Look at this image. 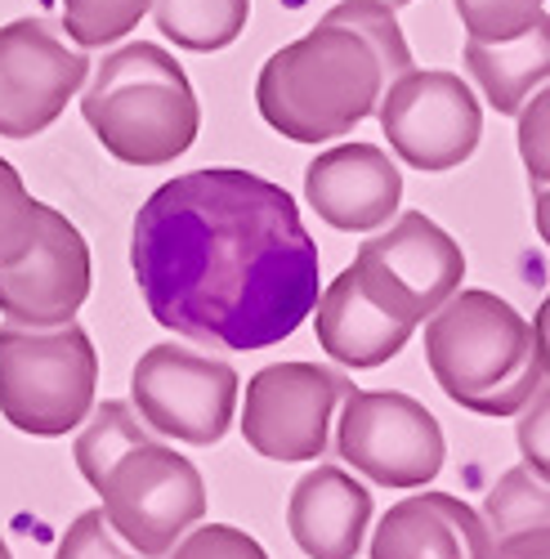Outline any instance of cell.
<instances>
[{
    "label": "cell",
    "mask_w": 550,
    "mask_h": 559,
    "mask_svg": "<svg viewBox=\"0 0 550 559\" xmlns=\"http://www.w3.org/2000/svg\"><path fill=\"white\" fill-rule=\"evenodd\" d=\"M130 264L157 328L211 349H268L318 305L296 198L238 166L166 179L134 215Z\"/></svg>",
    "instance_id": "1"
},
{
    "label": "cell",
    "mask_w": 550,
    "mask_h": 559,
    "mask_svg": "<svg viewBox=\"0 0 550 559\" xmlns=\"http://www.w3.org/2000/svg\"><path fill=\"white\" fill-rule=\"evenodd\" d=\"M411 45L385 0H340L255 76L260 117L291 144H332L381 108Z\"/></svg>",
    "instance_id": "2"
},
{
    "label": "cell",
    "mask_w": 550,
    "mask_h": 559,
    "mask_svg": "<svg viewBox=\"0 0 550 559\" xmlns=\"http://www.w3.org/2000/svg\"><path fill=\"white\" fill-rule=\"evenodd\" d=\"M81 117L125 166H170L198 144L202 108L193 81L153 40H125L95 63Z\"/></svg>",
    "instance_id": "3"
},
{
    "label": "cell",
    "mask_w": 550,
    "mask_h": 559,
    "mask_svg": "<svg viewBox=\"0 0 550 559\" xmlns=\"http://www.w3.org/2000/svg\"><path fill=\"white\" fill-rule=\"evenodd\" d=\"M426 362L466 412L515 416L541 381L533 328L492 292H452L426 318Z\"/></svg>",
    "instance_id": "4"
},
{
    "label": "cell",
    "mask_w": 550,
    "mask_h": 559,
    "mask_svg": "<svg viewBox=\"0 0 550 559\" xmlns=\"http://www.w3.org/2000/svg\"><path fill=\"white\" fill-rule=\"evenodd\" d=\"M99 385L95 341L76 318L55 328H0V412L5 421L36 439H59L76 430Z\"/></svg>",
    "instance_id": "5"
},
{
    "label": "cell",
    "mask_w": 550,
    "mask_h": 559,
    "mask_svg": "<svg viewBox=\"0 0 550 559\" xmlns=\"http://www.w3.org/2000/svg\"><path fill=\"white\" fill-rule=\"evenodd\" d=\"M95 492L104 497L108 524L148 559L170 555L175 542L206 515L202 471L157 439L130 443L99 475Z\"/></svg>",
    "instance_id": "6"
},
{
    "label": "cell",
    "mask_w": 550,
    "mask_h": 559,
    "mask_svg": "<svg viewBox=\"0 0 550 559\" xmlns=\"http://www.w3.org/2000/svg\"><path fill=\"white\" fill-rule=\"evenodd\" d=\"M362 296L398 322H426L466 277V255L447 228L421 211H403L385 233L358 247L349 264Z\"/></svg>",
    "instance_id": "7"
},
{
    "label": "cell",
    "mask_w": 550,
    "mask_h": 559,
    "mask_svg": "<svg viewBox=\"0 0 550 559\" xmlns=\"http://www.w3.org/2000/svg\"><path fill=\"white\" fill-rule=\"evenodd\" d=\"M130 403L144 426L189 448H211L238 412V371L189 345H153L130 377Z\"/></svg>",
    "instance_id": "8"
},
{
    "label": "cell",
    "mask_w": 550,
    "mask_h": 559,
    "mask_svg": "<svg viewBox=\"0 0 550 559\" xmlns=\"http://www.w3.org/2000/svg\"><path fill=\"white\" fill-rule=\"evenodd\" d=\"M336 452L376 488H426L443 471V426L398 390H349L336 426Z\"/></svg>",
    "instance_id": "9"
},
{
    "label": "cell",
    "mask_w": 550,
    "mask_h": 559,
    "mask_svg": "<svg viewBox=\"0 0 550 559\" xmlns=\"http://www.w3.org/2000/svg\"><path fill=\"white\" fill-rule=\"evenodd\" d=\"M381 130L403 166L443 175L475 157L483 139V108L456 72L407 68L381 95Z\"/></svg>",
    "instance_id": "10"
},
{
    "label": "cell",
    "mask_w": 550,
    "mask_h": 559,
    "mask_svg": "<svg viewBox=\"0 0 550 559\" xmlns=\"http://www.w3.org/2000/svg\"><path fill=\"white\" fill-rule=\"evenodd\" d=\"M89 59L55 19H14L0 27V134L32 139L55 126L81 95Z\"/></svg>",
    "instance_id": "11"
},
{
    "label": "cell",
    "mask_w": 550,
    "mask_h": 559,
    "mask_svg": "<svg viewBox=\"0 0 550 559\" xmlns=\"http://www.w3.org/2000/svg\"><path fill=\"white\" fill-rule=\"evenodd\" d=\"M349 390V377L323 362L260 367L247 385L242 435L268 461H313L327 452L332 412Z\"/></svg>",
    "instance_id": "12"
},
{
    "label": "cell",
    "mask_w": 550,
    "mask_h": 559,
    "mask_svg": "<svg viewBox=\"0 0 550 559\" xmlns=\"http://www.w3.org/2000/svg\"><path fill=\"white\" fill-rule=\"evenodd\" d=\"M89 296V247L81 228L45 206L40 211V233L36 247L19 260L0 269V313L23 328H55L81 313Z\"/></svg>",
    "instance_id": "13"
},
{
    "label": "cell",
    "mask_w": 550,
    "mask_h": 559,
    "mask_svg": "<svg viewBox=\"0 0 550 559\" xmlns=\"http://www.w3.org/2000/svg\"><path fill=\"white\" fill-rule=\"evenodd\" d=\"M304 202L340 233H372L403 206V170L376 144H336L309 162Z\"/></svg>",
    "instance_id": "14"
},
{
    "label": "cell",
    "mask_w": 550,
    "mask_h": 559,
    "mask_svg": "<svg viewBox=\"0 0 550 559\" xmlns=\"http://www.w3.org/2000/svg\"><path fill=\"white\" fill-rule=\"evenodd\" d=\"M492 533L475 506L447 492H417L385 510L372 533V559H488Z\"/></svg>",
    "instance_id": "15"
},
{
    "label": "cell",
    "mask_w": 550,
    "mask_h": 559,
    "mask_svg": "<svg viewBox=\"0 0 550 559\" xmlns=\"http://www.w3.org/2000/svg\"><path fill=\"white\" fill-rule=\"evenodd\" d=\"M372 524V492L336 465L309 471L287 501V528L309 559H354Z\"/></svg>",
    "instance_id": "16"
},
{
    "label": "cell",
    "mask_w": 550,
    "mask_h": 559,
    "mask_svg": "<svg viewBox=\"0 0 550 559\" xmlns=\"http://www.w3.org/2000/svg\"><path fill=\"white\" fill-rule=\"evenodd\" d=\"M313 328H318V345L345 367H381L417 332L411 322H398L381 305L367 300L354 269L336 273L332 287L318 292Z\"/></svg>",
    "instance_id": "17"
},
{
    "label": "cell",
    "mask_w": 550,
    "mask_h": 559,
    "mask_svg": "<svg viewBox=\"0 0 550 559\" xmlns=\"http://www.w3.org/2000/svg\"><path fill=\"white\" fill-rule=\"evenodd\" d=\"M475 85L483 90V99L492 112L515 117L533 90L550 81V14L541 10L524 32L501 36V40H475L466 36L462 50Z\"/></svg>",
    "instance_id": "18"
},
{
    "label": "cell",
    "mask_w": 550,
    "mask_h": 559,
    "mask_svg": "<svg viewBox=\"0 0 550 559\" xmlns=\"http://www.w3.org/2000/svg\"><path fill=\"white\" fill-rule=\"evenodd\" d=\"M251 0H153L157 32L193 55H215L234 45L247 27Z\"/></svg>",
    "instance_id": "19"
},
{
    "label": "cell",
    "mask_w": 550,
    "mask_h": 559,
    "mask_svg": "<svg viewBox=\"0 0 550 559\" xmlns=\"http://www.w3.org/2000/svg\"><path fill=\"white\" fill-rule=\"evenodd\" d=\"M144 439H153V430L144 426V416L134 412V403L108 399V403H99V407H89L85 430H81V439H76V448H72L81 479L95 488L108 465H112L130 443H144Z\"/></svg>",
    "instance_id": "20"
},
{
    "label": "cell",
    "mask_w": 550,
    "mask_h": 559,
    "mask_svg": "<svg viewBox=\"0 0 550 559\" xmlns=\"http://www.w3.org/2000/svg\"><path fill=\"white\" fill-rule=\"evenodd\" d=\"M483 524L492 537H511L524 528H550V479L533 475L528 465L506 471L483 501Z\"/></svg>",
    "instance_id": "21"
},
{
    "label": "cell",
    "mask_w": 550,
    "mask_h": 559,
    "mask_svg": "<svg viewBox=\"0 0 550 559\" xmlns=\"http://www.w3.org/2000/svg\"><path fill=\"white\" fill-rule=\"evenodd\" d=\"M148 10L153 0H63V32L81 50H99L140 27Z\"/></svg>",
    "instance_id": "22"
},
{
    "label": "cell",
    "mask_w": 550,
    "mask_h": 559,
    "mask_svg": "<svg viewBox=\"0 0 550 559\" xmlns=\"http://www.w3.org/2000/svg\"><path fill=\"white\" fill-rule=\"evenodd\" d=\"M40 211L45 202H36L27 193L23 175L0 157V269L19 264L32 247H36V233H40Z\"/></svg>",
    "instance_id": "23"
},
{
    "label": "cell",
    "mask_w": 550,
    "mask_h": 559,
    "mask_svg": "<svg viewBox=\"0 0 550 559\" xmlns=\"http://www.w3.org/2000/svg\"><path fill=\"white\" fill-rule=\"evenodd\" d=\"M55 559H148V555L134 550V546L108 524L104 510H81V515L68 524V533H63Z\"/></svg>",
    "instance_id": "24"
},
{
    "label": "cell",
    "mask_w": 550,
    "mask_h": 559,
    "mask_svg": "<svg viewBox=\"0 0 550 559\" xmlns=\"http://www.w3.org/2000/svg\"><path fill=\"white\" fill-rule=\"evenodd\" d=\"M541 10H546V0H456V14L466 23V36H475V40L515 36Z\"/></svg>",
    "instance_id": "25"
},
{
    "label": "cell",
    "mask_w": 550,
    "mask_h": 559,
    "mask_svg": "<svg viewBox=\"0 0 550 559\" xmlns=\"http://www.w3.org/2000/svg\"><path fill=\"white\" fill-rule=\"evenodd\" d=\"M515 117H519V157L537 189V183H550V81L533 90Z\"/></svg>",
    "instance_id": "26"
},
{
    "label": "cell",
    "mask_w": 550,
    "mask_h": 559,
    "mask_svg": "<svg viewBox=\"0 0 550 559\" xmlns=\"http://www.w3.org/2000/svg\"><path fill=\"white\" fill-rule=\"evenodd\" d=\"M515 416H519L515 439H519L524 465L533 475L550 479V381H537V390L528 394V403Z\"/></svg>",
    "instance_id": "27"
},
{
    "label": "cell",
    "mask_w": 550,
    "mask_h": 559,
    "mask_svg": "<svg viewBox=\"0 0 550 559\" xmlns=\"http://www.w3.org/2000/svg\"><path fill=\"white\" fill-rule=\"evenodd\" d=\"M170 559H268V555L251 533L234 524H211V528H193L189 537H179Z\"/></svg>",
    "instance_id": "28"
},
{
    "label": "cell",
    "mask_w": 550,
    "mask_h": 559,
    "mask_svg": "<svg viewBox=\"0 0 550 559\" xmlns=\"http://www.w3.org/2000/svg\"><path fill=\"white\" fill-rule=\"evenodd\" d=\"M488 559H550V528H524L511 537H497Z\"/></svg>",
    "instance_id": "29"
},
{
    "label": "cell",
    "mask_w": 550,
    "mask_h": 559,
    "mask_svg": "<svg viewBox=\"0 0 550 559\" xmlns=\"http://www.w3.org/2000/svg\"><path fill=\"white\" fill-rule=\"evenodd\" d=\"M533 341H537V362H541V377L550 381V296L541 300L537 318H533Z\"/></svg>",
    "instance_id": "30"
},
{
    "label": "cell",
    "mask_w": 550,
    "mask_h": 559,
    "mask_svg": "<svg viewBox=\"0 0 550 559\" xmlns=\"http://www.w3.org/2000/svg\"><path fill=\"white\" fill-rule=\"evenodd\" d=\"M533 219H537L541 242L550 247V183H537L533 189Z\"/></svg>",
    "instance_id": "31"
},
{
    "label": "cell",
    "mask_w": 550,
    "mask_h": 559,
    "mask_svg": "<svg viewBox=\"0 0 550 559\" xmlns=\"http://www.w3.org/2000/svg\"><path fill=\"white\" fill-rule=\"evenodd\" d=\"M0 559H14V555H10V546H5V537H0Z\"/></svg>",
    "instance_id": "32"
},
{
    "label": "cell",
    "mask_w": 550,
    "mask_h": 559,
    "mask_svg": "<svg viewBox=\"0 0 550 559\" xmlns=\"http://www.w3.org/2000/svg\"><path fill=\"white\" fill-rule=\"evenodd\" d=\"M385 5H394V10H398V5H411V0H385Z\"/></svg>",
    "instance_id": "33"
}]
</instances>
